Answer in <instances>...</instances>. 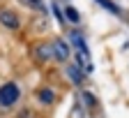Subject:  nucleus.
<instances>
[{"instance_id":"423d86ee","label":"nucleus","mask_w":129,"mask_h":118,"mask_svg":"<svg viewBox=\"0 0 129 118\" xmlns=\"http://www.w3.org/2000/svg\"><path fill=\"white\" fill-rule=\"evenodd\" d=\"M64 74H67V79L74 83V86L83 88V83H85V72L81 70L76 63H67V65H64Z\"/></svg>"},{"instance_id":"f03ea898","label":"nucleus","mask_w":129,"mask_h":118,"mask_svg":"<svg viewBox=\"0 0 129 118\" xmlns=\"http://www.w3.org/2000/svg\"><path fill=\"white\" fill-rule=\"evenodd\" d=\"M51 46H53V60L60 63V65H67L69 58H72V44L64 37H55L51 42Z\"/></svg>"},{"instance_id":"39448f33","label":"nucleus","mask_w":129,"mask_h":118,"mask_svg":"<svg viewBox=\"0 0 129 118\" xmlns=\"http://www.w3.org/2000/svg\"><path fill=\"white\" fill-rule=\"evenodd\" d=\"M67 42L76 49L78 53H83V56H90V49H88V42H85V37H83V32H81L78 28H72L69 30V37H67Z\"/></svg>"},{"instance_id":"1a4fd4ad","label":"nucleus","mask_w":129,"mask_h":118,"mask_svg":"<svg viewBox=\"0 0 129 118\" xmlns=\"http://www.w3.org/2000/svg\"><path fill=\"white\" fill-rule=\"evenodd\" d=\"M81 102H83L85 109H97L99 107V100H97L90 90H81Z\"/></svg>"},{"instance_id":"0eeeda50","label":"nucleus","mask_w":129,"mask_h":118,"mask_svg":"<svg viewBox=\"0 0 129 118\" xmlns=\"http://www.w3.org/2000/svg\"><path fill=\"white\" fill-rule=\"evenodd\" d=\"M35 97H37V102H39V104H44V107L55 104V100H58V95H55V90H53L51 86H42V88H37Z\"/></svg>"},{"instance_id":"9b49d317","label":"nucleus","mask_w":129,"mask_h":118,"mask_svg":"<svg viewBox=\"0 0 129 118\" xmlns=\"http://www.w3.org/2000/svg\"><path fill=\"white\" fill-rule=\"evenodd\" d=\"M51 9H53V14H55V19H58V23H60V26H64V23H67V21H64V12H62V7L55 3V0L51 3Z\"/></svg>"},{"instance_id":"9d476101","label":"nucleus","mask_w":129,"mask_h":118,"mask_svg":"<svg viewBox=\"0 0 129 118\" xmlns=\"http://www.w3.org/2000/svg\"><path fill=\"white\" fill-rule=\"evenodd\" d=\"M97 3H99L104 9H108L111 14H115V16H122V9H120L115 3H113V0H97Z\"/></svg>"},{"instance_id":"f8f14e48","label":"nucleus","mask_w":129,"mask_h":118,"mask_svg":"<svg viewBox=\"0 0 129 118\" xmlns=\"http://www.w3.org/2000/svg\"><path fill=\"white\" fill-rule=\"evenodd\" d=\"M28 3H30L32 7H39V9H42V3H39V0H28Z\"/></svg>"},{"instance_id":"7ed1b4c3","label":"nucleus","mask_w":129,"mask_h":118,"mask_svg":"<svg viewBox=\"0 0 129 118\" xmlns=\"http://www.w3.org/2000/svg\"><path fill=\"white\" fill-rule=\"evenodd\" d=\"M32 58H35V63L39 65H46L53 60V46L51 42H35L32 44Z\"/></svg>"},{"instance_id":"6e6552de","label":"nucleus","mask_w":129,"mask_h":118,"mask_svg":"<svg viewBox=\"0 0 129 118\" xmlns=\"http://www.w3.org/2000/svg\"><path fill=\"white\" fill-rule=\"evenodd\" d=\"M62 12H64V21H69L72 26H78V23H81V14H78V9H76L74 5H67Z\"/></svg>"},{"instance_id":"20e7f679","label":"nucleus","mask_w":129,"mask_h":118,"mask_svg":"<svg viewBox=\"0 0 129 118\" xmlns=\"http://www.w3.org/2000/svg\"><path fill=\"white\" fill-rule=\"evenodd\" d=\"M0 26H3L5 30L16 32L21 28V16L16 14L14 9H9V7H3V9H0Z\"/></svg>"},{"instance_id":"f257e3e1","label":"nucleus","mask_w":129,"mask_h":118,"mask_svg":"<svg viewBox=\"0 0 129 118\" xmlns=\"http://www.w3.org/2000/svg\"><path fill=\"white\" fill-rule=\"evenodd\" d=\"M21 100V88L16 81H5L0 86V109H12Z\"/></svg>"}]
</instances>
